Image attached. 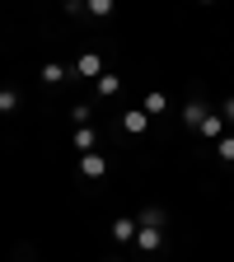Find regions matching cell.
<instances>
[{"instance_id": "6da1fadb", "label": "cell", "mask_w": 234, "mask_h": 262, "mask_svg": "<svg viewBox=\"0 0 234 262\" xmlns=\"http://www.w3.org/2000/svg\"><path fill=\"white\" fill-rule=\"evenodd\" d=\"M80 173H84V178H103V155H94V150H89V155L80 159Z\"/></svg>"}, {"instance_id": "7a4b0ae2", "label": "cell", "mask_w": 234, "mask_h": 262, "mask_svg": "<svg viewBox=\"0 0 234 262\" xmlns=\"http://www.w3.org/2000/svg\"><path fill=\"white\" fill-rule=\"evenodd\" d=\"M183 122H187V126H202V122H206V113H202V103H192V108L183 113Z\"/></svg>"}, {"instance_id": "3957f363", "label": "cell", "mask_w": 234, "mask_h": 262, "mask_svg": "<svg viewBox=\"0 0 234 262\" xmlns=\"http://www.w3.org/2000/svg\"><path fill=\"white\" fill-rule=\"evenodd\" d=\"M122 126H126V131H145V113H126Z\"/></svg>"}, {"instance_id": "277c9868", "label": "cell", "mask_w": 234, "mask_h": 262, "mask_svg": "<svg viewBox=\"0 0 234 262\" xmlns=\"http://www.w3.org/2000/svg\"><path fill=\"white\" fill-rule=\"evenodd\" d=\"M75 150H84V155L94 150V131H89V126H84V131H75Z\"/></svg>"}, {"instance_id": "5b68a950", "label": "cell", "mask_w": 234, "mask_h": 262, "mask_svg": "<svg viewBox=\"0 0 234 262\" xmlns=\"http://www.w3.org/2000/svg\"><path fill=\"white\" fill-rule=\"evenodd\" d=\"M131 234H136V225H131V220H117L113 225V239H131Z\"/></svg>"}, {"instance_id": "8992f818", "label": "cell", "mask_w": 234, "mask_h": 262, "mask_svg": "<svg viewBox=\"0 0 234 262\" xmlns=\"http://www.w3.org/2000/svg\"><path fill=\"white\" fill-rule=\"evenodd\" d=\"M80 75H98V56H94V52L80 56Z\"/></svg>"}, {"instance_id": "52a82bcc", "label": "cell", "mask_w": 234, "mask_h": 262, "mask_svg": "<svg viewBox=\"0 0 234 262\" xmlns=\"http://www.w3.org/2000/svg\"><path fill=\"white\" fill-rule=\"evenodd\" d=\"M14 103H19V98H14L10 89H0V113H14Z\"/></svg>"}, {"instance_id": "ba28073f", "label": "cell", "mask_w": 234, "mask_h": 262, "mask_svg": "<svg viewBox=\"0 0 234 262\" xmlns=\"http://www.w3.org/2000/svg\"><path fill=\"white\" fill-rule=\"evenodd\" d=\"M145 113H164V94H150L145 98Z\"/></svg>"}, {"instance_id": "9c48e42d", "label": "cell", "mask_w": 234, "mask_h": 262, "mask_svg": "<svg viewBox=\"0 0 234 262\" xmlns=\"http://www.w3.org/2000/svg\"><path fill=\"white\" fill-rule=\"evenodd\" d=\"M89 10H94V14H108V10H113V0H89Z\"/></svg>"}, {"instance_id": "30bf717a", "label": "cell", "mask_w": 234, "mask_h": 262, "mask_svg": "<svg viewBox=\"0 0 234 262\" xmlns=\"http://www.w3.org/2000/svg\"><path fill=\"white\" fill-rule=\"evenodd\" d=\"M220 159H234V136H229V141H220Z\"/></svg>"}, {"instance_id": "8fae6325", "label": "cell", "mask_w": 234, "mask_h": 262, "mask_svg": "<svg viewBox=\"0 0 234 262\" xmlns=\"http://www.w3.org/2000/svg\"><path fill=\"white\" fill-rule=\"evenodd\" d=\"M225 117H234V98H229V103H225Z\"/></svg>"}]
</instances>
